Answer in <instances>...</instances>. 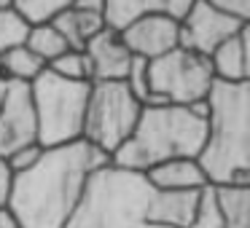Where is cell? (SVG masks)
<instances>
[{
	"instance_id": "1",
	"label": "cell",
	"mask_w": 250,
	"mask_h": 228,
	"mask_svg": "<svg viewBox=\"0 0 250 228\" xmlns=\"http://www.w3.org/2000/svg\"><path fill=\"white\" fill-rule=\"evenodd\" d=\"M108 161L110 158L86 140L43 148L33 169L14 174L6 209L19 228H65L89 174Z\"/></svg>"
},
{
	"instance_id": "2",
	"label": "cell",
	"mask_w": 250,
	"mask_h": 228,
	"mask_svg": "<svg viewBox=\"0 0 250 228\" xmlns=\"http://www.w3.org/2000/svg\"><path fill=\"white\" fill-rule=\"evenodd\" d=\"M196 161L207 185H250V81L212 83Z\"/></svg>"
},
{
	"instance_id": "3",
	"label": "cell",
	"mask_w": 250,
	"mask_h": 228,
	"mask_svg": "<svg viewBox=\"0 0 250 228\" xmlns=\"http://www.w3.org/2000/svg\"><path fill=\"white\" fill-rule=\"evenodd\" d=\"M205 145V118L183 105L143 108L132 137L110 156V164L135 172L172 158H196Z\"/></svg>"
},
{
	"instance_id": "4",
	"label": "cell",
	"mask_w": 250,
	"mask_h": 228,
	"mask_svg": "<svg viewBox=\"0 0 250 228\" xmlns=\"http://www.w3.org/2000/svg\"><path fill=\"white\" fill-rule=\"evenodd\" d=\"M153 188L146 174L105 164L89 174L65 228H143Z\"/></svg>"
},
{
	"instance_id": "5",
	"label": "cell",
	"mask_w": 250,
	"mask_h": 228,
	"mask_svg": "<svg viewBox=\"0 0 250 228\" xmlns=\"http://www.w3.org/2000/svg\"><path fill=\"white\" fill-rule=\"evenodd\" d=\"M89 86L92 83L86 81H67V78L54 76L49 67L30 83L38 142L43 148H57L81 140Z\"/></svg>"
},
{
	"instance_id": "6",
	"label": "cell",
	"mask_w": 250,
	"mask_h": 228,
	"mask_svg": "<svg viewBox=\"0 0 250 228\" xmlns=\"http://www.w3.org/2000/svg\"><path fill=\"white\" fill-rule=\"evenodd\" d=\"M140 110L143 105L124 81H92L81 140L110 158L132 137Z\"/></svg>"
},
{
	"instance_id": "7",
	"label": "cell",
	"mask_w": 250,
	"mask_h": 228,
	"mask_svg": "<svg viewBox=\"0 0 250 228\" xmlns=\"http://www.w3.org/2000/svg\"><path fill=\"white\" fill-rule=\"evenodd\" d=\"M212 83L215 78L210 70V59L180 46L156 59H148V94L162 97L167 105L188 108L210 94Z\"/></svg>"
},
{
	"instance_id": "8",
	"label": "cell",
	"mask_w": 250,
	"mask_h": 228,
	"mask_svg": "<svg viewBox=\"0 0 250 228\" xmlns=\"http://www.w3.org/2000/svg\"><path fill=\"white\" fill-rule=\"evenodd\" d=\"M242 27H248V24L229 14L215 11L202 0H194L188 11L178 19V46L199 57H210L223 40L237 35Z\"/></svg>"
},
{
	"instance_id": "9",
	"label": "cell",
	"mask_w": 250,
	"mask_h": 228,
	"mask_svg": "<svg viewBox=\"0 0 250 228\" xmlns=\"http://www.w3.org/2000/svg\"><path fill=\"white\" fill-rule=\"evenodd\" d=\"M38 142L30 83H8L0 99V158H8L14 151Z\"/></svg>"
},
{
	"instance_id": "10",
	"label": "cell",
	"mask_w": 250,
	"mask_h": 228,
	"mask_svg": "<svg viewBox=\"0 0 250 228\" xmlns=\"http://www.w3.org/2000/svg\"><path fill=\"white\" fill-rule=\"evenodd\" d=\"M119 33L132 57H140V59H156L178 49V19L167 14H146Z\"/></svg>"
},
{
	"instance_id": "11",
	"label": "cell",
	"mask_w": 250,
	"mask_h": 228,
	"mask_svg": "<svg viewBox=\"0 0 250 228\" xmlns=\"http://www.w3.org/2000/svg\"><path fill=\"white\" fill-rule=\"evenodd\" d=\"M83 54L89 59V70H92V81H124L126 73L132 67V51L126 49L124 38L119 30L103 27L86 46Z\"/></svg>"
},
{
	"instance_id": "12",
	"label": "cell",
	"mask_w": 250,
	"mask_h": 228,
	"mask_svg": "<svg viewBox=\"0 0 250 228\" xmlns=\"http://www.w3.org/2000/svg\"><path fill=\"white\" fill-rule=\"evenodd\" d=\"M202 190H153L151 204H148V223L188 228L199 212Z\"/></svg>"
},
{
	"instance_id": "13",
	"label": "cell",
	"mask_w": 250,
	"mask_h": 228,
	"mask_svg": "<svg viewBox=\"0 0 250 228\" xmlns=\"http://www.w3.org/2000/svg\"><path fill=\"white\" fill-rule=\"evenodd\" d=\"M207 59H210V70L215 81H250V24L242 27L237 35H231L229 40H223Z\"/></svg>"
},
{
	"instance_id": "14",
	"label": "cell",
	"mask_w": 250,
	"mask_h": 228,
	"mask_svg": "<svg viewBox=\"0 0 250 228\" xmlns=\"http://www.w3.org/2000/svg\"><path fill=\"white\" fill-rule=\"evenodd\" d=\"M194 0H105V27L124 30L129 22L146 14H167L180 19Z\"/></svg>"
},
{
	"instance_id": "15",
	"label": "cell",
	"mask_w": 250,
	"mask_h": 228,
	"mask_svg": "<svg viewBox=\"0 0 250 228\" xmlns=\"http://www.w3.org/2000/svg\"><path fill=\"white\" fill-rule=\"evenodd\" d=\"M153 190H202L207 188V177L196 158H172L162 161L143 172Z\"/></svg>"
},
{
	"instance_id": "16",
	"label": "cell",
	"mask_w": 250,
	"mask_h": 228,
	"mask_svg": "<svg viewBox=\"0 0 250 228\" xmlns=\"http://www.w3.org/2000/svg\"><path fill=\"white\" fill-rule=\"evenodd\" d=\"M54 30L65 38L67 49L83 51V46L105 27V17L103 14H92V11H78V8H65L60 17H54Z\"/></svg>"
},
{
	"instance_id": "17",
	"label": "cell",
	"mask_w": 250,
	"mask_h": 228,
	"mask_svg": "<svg viewBox=\"0 0 250 228\" xmlns=\"http://www.w3.org/2000/svg\"><path fill=\"white\" fill-rule=\"evenodd\" d=\"M46 70V62L38 59L27 46H14L6 54H0V76L8 83H33Z\"/></svg>"
},
{
	"instance_id": "18",
	"label": "cell",
	"mask_w": 250,
	"mask_h": 228,
	"mask_svg": "<svg viewBox=\"0 0 250 228\" xmlns=\"http://www.w3.org/2000/svg\"><path fill=\"white\" fill-rule=\"evenodd\" d=\"M24 46H27L38 59H43L46 67H49V62H54L57 57H62L67 51L65 38L54 30V24H35V27H27Z\"/></svg>"
},
{
	"instance_id": "19",
	"label": "cell",
	"mask_w": 250,
	"mask_h": 228,
	"mask_svg": "<svg viewBox=\"0 0 250 228\" xmlns=\"http://www.w3.org/2000/svg\"><path fill=\"white\" fill-rule=\"evenodd\" d=\"M73 6V0H11V8L19 14L27 27L35 24H51L65 8Z\"/></svg>"
},
{
	"instance_id": "20",
	"label": "cell",
	"mask_w": 250,
	"mask_h": 228,
	"mask_svg": "<svg viewBox=\"0 0 250 228\" xmlns=\"http://www.w3.org/2000/svg\"><path fill=\"white\" fill-rule=\"evenodd\" d=\"M49 70L60 78H67V81H86L92 83V70H89V59L83 51L67 49L62 57H57L54 62H49Z\"/></svg>"
},
{
	"instance_id": "21",
	"label": "cell",
	"mask_w": 250,
	"mask_h": 228,
	"mask_svg": "<svg viewBox=\"0 0 250 228\" xmlns=\"http://www.w3.org/2000/svg\"><path fill=\"white\" fill-rule=\"evenodd\" d=\"M24 35H27V24L11 6H3L0 8V54H6L14 46H22Z\"/></svg>"
},
{
	"instance_id": "22",
	"label": "cell",
	"mask_w": 250,
	"mask_h": 228,
	"mask_svg": "<svg viewBox=\"0 0 250 228\" xmlns=\"http://www.w3.org/2000/svg\"><path fill=\"white\" fill-rule=\"evenodd\" d=\"M124 83L129 86V92L135 94L137 102H140V105L146 102V97H148V59L135 57V59H132L129 73H126V78H124Z\"/></svg>"
},
{
	"instance_id": "23",
	"label": "cell",
	"mask_w": 250,
	"mask_h": 228,
	"mask_svg": "<svg viewBox=\"0 0 250 228\" xmlns=\"http://www.w3.org/2000/svg\"><path fill=\"white\" fill-rule=\"evenodd\" d=\"M41 156H43V145H41V142H33V145H27V148L14 151L11 156L6 158V164H8V169H11V174H22V172H27V169H33Z\"/></svg>"
},
{
	"instance_id": "24",
	"label": "cell",
	"mask_w": 250,
	"mask_h": 228,
	"mask_svg": "<svg viewBox=\"0 0 250 228\" xmlns=\"http://www.w3.org/2000/svg\"><path fill=\"white\" fill-rule=\"evenodd\" d=\"M202 3H207V6H212L215 11L229 14V17L250 24V0H202Z\"/></svg>"
},
{
	"instance_id": "25",
	"label": "cell",
	"mask_w": 250,
	"mask_h": 228,
	"mask_svg": "<svg viewBox=\"0 0 250 228\" xmlns=\"http://www.w3.org/2000/svg\"><path fill=\"white\" fill-rule=\"evenodd\" d=\"M11 183H14V174L8 169L6 158H0V209H6L8 204V193H11Z\"/></svg>"
},
{
	"instance_id": "26",
	"label": "cell",
	"mask_w": 250,
	"mask_h": 228,
	"mask_svg": "<svg viewBox=\"0 0 250 228\" xmlns=\"http://www.w3.org/2000/svg\"><path fill=\"white\" fill-rule=\"evenodd\" d=\"M73 8H78V11L103 14L105 17V0H73Z\"/></svg>"
},
{
	"instance_id": "27",
	"label": "cell",
	"mask_w": 250,
	"mask_h": 228,
	"mask_svg": "<svg viewBox=\"0 0 250 228\" xmlns=\"http://www.w3.org/2000/svg\"><path fill=\"white\" fill-rule=\"evenodd\" d=\"M0 228H19V223L11 217L8 209H0Z\"/></svg>"
},
{
	"instance_id": "28",
	"label": "cell",
	"mask_w": 250,
	"mask_h": 228,
	"mask_svg": "<svg viewBox=\"0 0 250 228\" xmlns=\"http://www.w3.org/2000/svg\"><path fill=\"white\" fill-rule=\"evenodd\" d=\"M6 86H8V81L0 76V99H3V94H6Z\"/></svg>"
},
{
	"instance_id": "29",
	"label": "cell",
	"mask_w": 250,
	"mask_h": 228,
	"mask_svg": "<svg viewBox=\"0 0 250 228\" xmlns=\"http://www.w3.org/2000/svg\"><path fill=\"white\" fill-rule=\"evenodd\" d=\"M3 6H11V0H0V8Z\"/></svg>"
}]
</instances>
